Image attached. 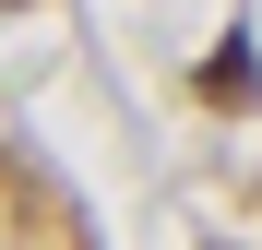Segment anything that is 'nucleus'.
I'll list each match as a JSON object with an SVG mask.
<instances>
[{"mask_svg":"<svg viewBox=\"0 0 262 250\" xmlns=\"http://www.w3.org/2000/svg\"><path fill=\"white\" fill-rule=\"evenodd\" d=\"M203 96H214V107H250V96H262V60H250V36H227V48L203 60Z\"/></svg>","mask_w":262,"mask_h":250,"instance_id":"obj_1","label":"nucleus"}]
</instances>
